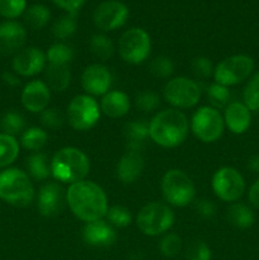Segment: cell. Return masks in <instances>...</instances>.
Segmentation results:
<instances>
[{"label": "cell", "mask_w": 259, "mask_h": 260, "mask_svg": "<svg viewBox=\"0 0 259 260\" xmlns=\"http://www.w3.org/2000/svg\"><path fill=\"white\" fill-rule=\"evenodd\" d=\"M66 202L71 212L84 222L102 220L108 211V200L103 188L90 180L70 184L66 190Z\"/></svg>", "instance_id": "1"}, {"label": "cell", "mask_w": 259, "mask_h": 260, "mask_svg": "<svg viewBox=\"0 0 259 260\" xmlns=\"http://www.w3.org/2000/svg\"><path fill=\"white\" fill-rule=\"evenodd\" d=\"M189 131V122L183 112L165 109L159 112L149 124L150 139L161 147H177L184 142Z\"/></svg>", "instance_id": "2"}, {"label": "cell", "mask_w": 259, "mask_h": 260, "mask_svg": "<svg viewBox=\"0 0 259 260\" xmlns=\"http://www.w3.org/2000/svg\"><path fill=\"white\" fill-rule=\"evenodd\" d=\"M90 170L88 156L76 147H63L51 160V174L65 184H74L86 178Z\"/></svg>", "instance_id": "3"}, {"label": "cell", "mask_w": 259, "mask_h": 260, "mask_svg": "<svg viewBox=\"0 0 259 260\" xmlns=\"http://www.w3.org/2000/svg\"><path fill=\"white\" fill-rule=\"evenodd\" d=\"M35 198V188L27 173L9 168L0 173V200L17 207L30 205Z\"/></svg>", "instance_id": "4"}, {"label": "cell", "mask_w": 259, "mask_h": 260, "mask_svg": "<svg viewBox=\"0 0 259 260\" xmlns=\"http://www.w3.org/2000/svg\"><path fill=\"white\" fill-rule=\"evenodd\" d=\"M174 213L169 206L160 202H151L144 206L137 213L136 223L142 234L157 236L167 233L174 225Z\"/></svg>", "instance_id": "5"}, {"label": "cell", "mask_w": 259, "mask_h": 260, "mask_svg": "<svg viewBox=\"0 0 259 260\" xmlns=\"http://www.w3.org/2000/svg\"><path fill=\"white\" fill-rule=\"evenodd\" d=\"M161 190L165 201L175 207H185L193 202L196 188L192 179L179 169L168 170L161 180Z\"/></svg>", "instance_id": "6"}, {"label": "cell", "mask_w": 259, "mask_h": 260, "mask_svg": "<svg viewBox=\"0 0 259 260\" xmlns=\"http://www.w3.org/2000/svg\"><path fill=\"white\" fill-rule=\"evenodd\" d=\"M118 52L127 63L139 65L147 60L151 52V40L149 33L142 28H131L121 36Z\"/></svg>", "instance_id": "7"}, {"label": "cell", "mask_w": 259, "mask_h": 260, "mask_svg": "<svg viewBox=\"0 0 259 260\" xmlns=\"http://www.w3.org/2000/svg\"><path fill=\"white\" fill-rule=\"evenodd\" d=\"M254 70V60L248 55H234L221 61L213 70V78L217 84L233 86L243 83Z\"/></svg>", "instance_id": "8"}, {"label": "cell", "mask_w": 259, "mask_h": 260, "mask_svg": "<svg viewBox=\"0 0 259 260\" xmlns=\"http://www.w3.org/2000/svg\"><path fill=\"white\" fill-rule=\"evenodd\" d=\"M190 128L200 141L216 142L223 134L225 121L220 112L213 107H202L192 117Z\"/></svg>", "instance_id": "9"}, {"label": "cell", "mask_w": 259, "mask_h": 260, "mask_svg": "<svg viewBox=\"0 0 259 260\" xmlns=\"http://www.w3.org/2000/svg\"><path fill=\"white\" fill-rule=\"evenodd\" d=\"M101 108L93 96L76 95L68 107V121L76 131H88L98 123Z\"/></svg>", "instance_id": "10"}, {"label": "cell", "mask_w": 259, "mask_h": 260, "mask_svg": "<svg viewBox=\"0 0 259 260\" xmlns=\"http://www.w3.org/2000/svg\"><path fill=\"white\" fill-rule=\"evenodd\" d=\"M201 86L195 80L185 76H178L167 83L164 88V98L168 103L177 108H192L200 102Z\"/></svg>", "instance_id": "11"}, {"label": "cell", "mask_w": 259, "mask_h": 260, "mask_svg": "<svg viewBox=\"0 0 259 260\" xmlns=\"http://www.w3.org/2000/svg\"><path fill=\"white\" fill-rule=\"evenodd\" d=\"M212 189L223 202H236L245 192V182L238 170L223 167L213 174Z\"/></svg>", "instance_id": "12"}, {"label": "cell", "mask_w": 259, "mask_h": 260, "mask_svg": "<svg viewBox=\"0 0 259 260\" xmlns=\"http://www.w3.org/2000/svg\"><path fill=\"white\" fill-rule=\"evenodd\" d=\"M130 17L126 4L119 0H106L96 5L93 13L94 24L104 32L116 30L124 25Z\"/></svg>", "instance_id": "13"}, {"label": "cell", "mask_w": 259, "mask_h": 260, "mask_svg": "<svg viewBox=\"0 0 259 260\" xmlns=\"http://www.w3.org/2000/svg\"><path fill=\"white\" fill-rule=\"evenodd\" d=\"M66 193L58 183H47L38 192L37 207L45 217H53L62 212L65 206Z\"/></svg>", "instance_id": "14"}, {"label": "cell", "mask_w": 259, "mask_h": 260, "mask_svg": "<svg viewBox=\"0 0 259 260\" xmlns=\"http://www.w3.org/2000/svg\"><path fill=\"white\" fill-rule=\"evenodd\" d=\"M46 55L37 47H25L15 53L13 70L22 76H35L46 68Z\"/></svg>", "instance_id": "15"}, {"label": "cell", "mask_w": 259, "mask_h": 260, "mask_svg": "<svg viewBox=\"0 0 259 260\" xmlns=\"http://www.w3.org/2000/svg\"><path fill=\"white\" fill-rule=\"evenodd\" d=\"M112 75L106 66L93 63L85 68L81 75V85L84 90L91 95H104L109 91Z\"/></svg>", "instance_id": "16"}, {"label": "cell", "mask_w": 259, "mask_h": 260, "mask_svg": "<svg viewBox=\"0 0 259 260\" xmlns=\"http://www.w3.org/2000/svg\"><path fill=\"white\" fill-rule=\"evenodd\" d=\"M27 41V30L20 23L8 20L0 24V56L19 52Z\"/></svg>", "instance_id": "17"}, {"label": "cell", "mask_w": 259, "mask_h": 260, "mask_svg": "<svg viewBox=\"0 0 259 260\" xmlns=\"http://www.w3.org/2000/svg\"><path fill=\"white\" fill-rule=\"evenodd\" d=\"M22 104L28 112L41 113L50 103V88L42 80H32L24 86L22 91Z\"/></svg>", "instance_id": "18"}, {"label": "cell", "mask_w": 259, "mask_h": 260, "mask_svg": "<svg viewBox=\"0 0 259 260\" xmlns=\"http://www.w3.org/2000/svg\"><path fill=\"white\" fill-rule=\"evenodd\" d=\"M83 238L84 241L91 246H109L116 241L117 235L111 223L98 220L86 222L83 230Z\"/></svg>", "instance_id": "19"}, {"label": "cell", "mask_w": 259, "mask_h": 260, "mask_svg": "<svg viewBox=\"0 0 259 260\" xmlns=\"http://www.w3.org/2000/svg\"><path fill=\"white\" fill-rule=\"evenodd\" d=\"M226 127L233 134L241 135L249 129L251 124V111L240 102H231L225 108L223 116Z\"/></svg>", "instance_id": "20"}, {"label": "cell", "mask_w": 259, "mask_h": 260, "mask_svg": "<svg viewBox=\"0 0 259 260\" xmlns=\"http://www.w3.org/2000/svg\"><path fill=\"white\" fill-rule=\"evenodd\" d=\"M144 170V157L139 151H128L121 157L117 164V178L123 184H132L136 182Z\"/></svg>", "instance_id": "21"}, {"label": "cell", "mask_w": 259, "mask_h": 260, "mask_svg": "<svg viewBox=\"0 0 259 260\" xmlns=\"http://www.w3.org/2000/svg\"><path fill=\"white\" fill-rule=\"evenodd\" d=\"M130 107V98L126 93L119 90H112L104 94L101 101V111L106 116L111 118H119L128 113Z\"/></svg>", "instance_id": "22"}, {"label": "cell", "mask_w": 259, "mask_h": 260, "mask_svg": "<svg viewBox=\"0 0 259 260\" xmlns=\"http://www.w3.org/2000/svg\"><path fill=\"white\" fill-rule=\"evenodd\" d=\"M45 83L51 90L63 91L69 88L71 81V73L68 65L48 63L45 68Z\"/></svg>", "instance_id": "23"}, {"label": "cell", "mask_w": 259, "mask_h": 260, "mask_svg": "<svg viewBox=\"0 0 259 260\" xmlns=\"http://www.w3.org/2000/svg\"><path fill=\"white\" fill-rule=\"evenodd\" d=\"M124 139L131 151H140L149 135V124L141 121H132L124 126Z\"/></svg>", "instance_id": "24"}, {"label": "cell", "mask_w": 259, "mask_h": 260, "mask_svg": "<svg viewBox=\"0 0 259 260\" xmlns=\"http://www.w3.org/2000/svg\"><path fill=\"white\" fill-rule=\"evenodd\" d=\"M228 221L238 229H249L254 225L255 215L249 206L235 202L229 207Z\"/></svg>", "instance_id": "25"}, {"label": "cell", "mask_w": 259, "mask_h": 260, "mask_svg": "<svg viewBox=\"0 0 259 260\" xmlns=\"http://www.w3.org/2000/svg\"><path fill=\"white\" fill-rule=\"evenodd\" d=\"M51 12L46 5L33 4L24 12V22L30 29H41L48 23Z\"/></svg>", "instance_id": "26"}, {"label": "cell", "mask_w": 259, "mask_h": 260, "mask_svg": "<svg viewBox=\"0 0 259 260\" xmlns=\"http://www.w3.org/2000/svg\"><path fill=\"white\" fill-rule=\"evenodd\" d=\"M19 155V142L14 136L0 134V168L9 167Z\"/></svg>", "instance_id": "27"}, {"label": "cell", "mask_w": 259, "mask_h": 260, "mask_svg": "<svg viewBox=\"0 0 259 260\" xmlns=\"http://www.w3.org/2000/svg\"><path fill=\"white\" fill-rule=\"evenodd\" d=\"M48 139V135L45 129L38 128V127H30L23 132L20 137V144L25 150L29 151H40L46 145Z\"/></svg>", "instance_id": "28"}, {"label": "cell", "mask_w": 259, "mask_h": 260, "mask_svg": "<svg viewBox=\"0 0 259 260\" xmlns=\"http://www.w3.org/2000/svg\"><path fill=\"white\" fill-rule=\"evenodd\" d=\"M27 168L30 177L35 178L36 180H45L51 174V162L48 164L47 156L41 152L28 157Z\"/></svg>", "instance_id": "29"}, {"label": "cell", "mask_w": 259, "mask_h": 260, "mask_svg": "<svg viewBox=\"0 0 259 260\" xmlns=\"http://www.w3.org/2000/svg\"><path fill=\"white\" fill-rule=\"evenodd\" d=\"M90 51L96 58L102 61H107L113 56L114 53V46L111 38L107 37L106 35H94L90 38Z\"/></svg>", "instance_id": "30"}, {"label": "cell", "mask_w": 259, "mask_h": 260, "mask_svg": "<svg viewBox=\"0 0 259 260\" xmlns=\"http://www.w3.org/2000/svg\"><path fill=\"white\" fill-rule=\"evenodd\" d=\"M76 28H78V19L75 14L62 15L53 24V37L57 40H66L76 32Z\"/></svg>", "instance_id": "31"}, {"label": "cell", "mask_w": 259, "mask_h": 260, "mask_svg": "<svg viewBox=\"0 0 259 260\" xmlns=\"http://www.w3.org/2000/svg\"><path fill=\"white\" fill-rule=\"evenodd\" d=\"M46 58H47L48 63L68 65L74 58V50L65 43H55L48 48Z\"/></svg>", "instance_id": "32"}, {"label": "cell", "mask_w": 259, "mask_h": 260, "mask_svg": "<svg viewBox=\"0 0 259 260\" xmlns=\"http://www.w3.org/2000/svg\"><path fill=\"white\" fill-rule=\"evenodd\" d=\"M24 127L25 122L23 116L14 111L7 112L0 121V128L3 129V134L9 135V136H15V135L20 134Z\"/></svg>", "instance_id": "33"}, {"label": "cell", "mask_w": 259, "mask_h": 260, "mask_svg": "<svg viewBox=\"0 0 259 260\" xmlns=\"http://www.w3.org/2000/svg\"><path fill=\"white\" fill-rule=\"evenodd\" d=\"M230 90L228 86H223L221 84L213 83L207 88V98L213 108H223L230 104Z\"/></svg>", "instance_id": "34"}, {"label": "cell", "mask_w": 259, "mask_h": 260, "mask_svg": "<svg viewBox=\"0 0 259 260\" xmlns=\"http://www.w3.org/2000/svg\"><path fill=\"white\" fill-rule=\"evenodd\" d=\"M244 104L251 112L259 111V73H255L246 84L243 93Z\"/></svg>", "instance_id": "35"}, {"label": "cell", "mask_w": 259, "mask_h": 260, "mask_svg": "<svg viewBox=\"0 0 259 260\" xmlns=\"http://www.w3.org/2000/svg\"><path fill=\"white\" fill-rule=\"evenodd\" d=\"M107 222L111 223L112 226H117V228H127L131 223V212L124 206H112L107 211Z\"/></svg>", "instance_id": "36"}, {"label": "cell", "mask_w": 259, "mask_h": 260, "mask_svg": "<svg viewBox=\"0 0 259 260\" xmlns=\"http://www.w3.org/2000/svg\"><path fill=\"white\" fill-rule=\"evenodd\" d=\"M27 0H0V15L8 19H14L24 14Z\"/></svg>", "instance_id": "37"}, {"label": "cell", "mask_w": 259, "mask_h": 260, "mask_svg": "<svg viewBox=\"0 0 259 260\" xmlns=\"http://www.w3.org/2000/svg\"><path fill=\"white\" fill-rule=\"evenodd\" d=\"M159 248L163 255L173 258V256L178 255L182 249V239L177 234H168L161 239Z\"/></svg>", "instance_id": "38"}, {"label": "cell", "mask_w": 259, "mask_h": 260, "mask_svg": "<svg viewBox=\"0 0 259 260\" xmlns=\"http://www.w3.org/2000/svg\"><path fill=\"white\" fill-rule=\"evenodd\" d=\"M150 71L156 78H169L174 71V63L169 57L159 56L150 63Z\"/></svg>", "instance_id": "39"}, {"label": "cell", "mask_w": 259, "mask_h": 260, "mask_svg": "<svg viewBox=\"0 0 259 260\" xmlns=\"http://www.w3.org/2000/svg\"><path fill=\"white\" fill-rule=\"evenodd\" d=\"M160 104L159 95L152 90L141 91L136 96V107L142 112H154Z\"/></svg>", "instance_id": "40"}, {"label": "cell", "mask_w": 259, "mask_h": 260, "mask_svg": "<svg viewBox=\"0 0 259 260\" xmlns=\"http://www.w3.org/2000/svg\"><path fill=\"white\" fill-rule=\"evenodd\" d=\"M41 123L50 129H57L63 124V116L58 109L46 108L41 112Z\"/></svg>", "instance_id": "41"}, {"label": "cell", "mask_w": 259, "mask_h": 260, "mask_svg": "<svg viewBox=\"0 0 259 260\" xmlns=\"http://www.w3.org/2000/svg\"><path fill=\"white\" fill-rule=\"evenodd\" d=\"M190 66H192V70L195 73V75L200 79L210 78L213 74V70H215L210 58L205 57V56L193 58L192 65Z\"/></svg>", "instance_id": "42"}, {"label": "cell", "mask_w": 259, "mask_h": 260, "mask_svg": "<svg viewBox=\"0 0 259 260\" xmlns=\"http://www.w3.org/2000/svg\"><path fill=\"white\" fill-rule=\"evenodd\" d=\"M188 260H211V250L203 241H196L188 249Z\"/></svg>", "instance_id": "43"}, {"label": "cell", "mask_w": 259, "mask_h": 260, "mask_svg": "<svg viewBox=\"0 0 259 260\" xmlns=\"http://www.w3.org/2000/svg\"><path fill=\"white\" fill-rule=\"evenodd\" d=\"M58 8L65 10L68 14H78L79 10L85 4V0H51Z\"/></svg>", "instance_id": "44"}, {"label": "cell", "mask_w": 259, "mask_h": 260, "mask_svg": "<svg viewBox=\"0 0 259 260\" xmlns=\"http://www.w3.org/2000/svg\"><path fill=\"white\" fill-rule=\"evenodd\" d=\"M196 208H197V212L205 218H211L216 215V206L208 200L200 201Z\"/></svg>", "instance_id": "45"}, {"label": "cell", "mask_w": 259, "mask_h": 260, "mask_svg": "<svg viewBox=\"0 0 259 260\" xmlns=\"http://www.w3.org/2000/svg\"><path fill=\"white\" fill-rule=\"evenodd\" d=\"M248 200L249 203H250L254 208L259 210V179L256 180V182H254L253 184H251V187L249 188Z\"/></svg>", "instance_id": "46"}, {"label": "cell", "mask_w": 259, "mask_h": 260, "mask_svg": "<svg viewBox=\"0 0 259 260\" xmlns=\"http://www.w3.org/2000/svg\"><path fill=\"white\" fill-rule=\"evenodd\" d=\"M2 78H3V80H4L5 83L10 86H17V85H19V83H20L19 79H18L14 74L10 73V71H5V73H3Z\"/></svg>", "instance_id": "47"}, {"label": "cell", "mask_w": 259, "mask_h": 260, "mask_svg": "<svg viewBox=\"0 0 259 260\" xmlns=\"http://www.w3.org/2000/svg\"><path fill=\"white\" fill-rule=\"evenodd\" d=\"M248 167L251 172L254 173H259V155H254L249 159Z\"/></svg>", "instance_id": "48"}]
</instances>
